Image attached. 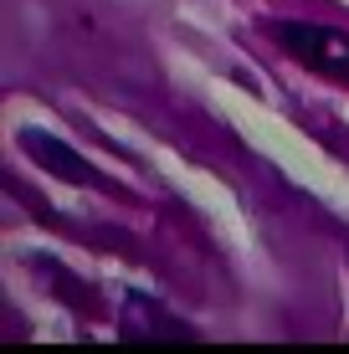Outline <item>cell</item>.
Masks as SVG:
<instances>
[{
  "mask_svg": "<svg viewBox=\"0 0 349 354\" xmlns=\"http://www.w3.org/2000/svg\"><path fill=\"white\" fill-rule=\"evenodd\" d=\"M272 41L283 46L293 62H303L319 77H334L349 88V31L319 26V21H272Z\"/></svg>",
  "mask_w": 349,
  "mask_h": 354,
  "instance_id": "obj_1",
  "label": "cell"
},
{
  "mask_svg": "<svg viewBox=\"0 0 349 354\" xmlns=\"http://www.w3.org/2000/svg\"><path fill=\"white\" fill-rule=\"evenodd\" d=\"M21 149H26L41 169H52L57 180H72V185H93V190H113V185H108V180L98 175V169L82 160L77 149H67V144L57 139V133H46V129H21Z\"/></svg>",
  "mask_w": 349,
  "mask_h": 354,
  "instance_id": "obj_2",
  "label": "cell"
},
{
  "mask_svg": "<svg viewBox=\"0 0 349 354\" xmlns=\"http://www.w3.org/2000/svg\"><path fill=\"white\" fill-rule=\"evenodd\" d=\"M124 339H134V344H149V339L190 344L196 328H190L185 319H175L164 303H154L149 292H129V298H124Z\"/></svg>",
  "mask_w": 349,
  "mask_h": 354,
  "instance_id": "obj_3",
  "label": "cell"
}]
</instances>
